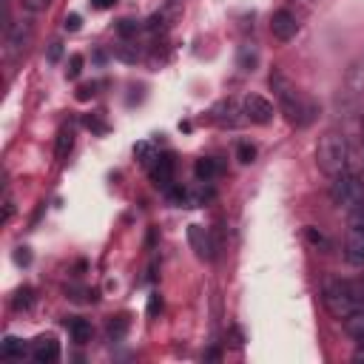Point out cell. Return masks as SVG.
Returning <instances> with one entry per match:
<instances>
[{"mask_svg":"<svg viewBox=\"0 0 364 364\" xmlns=\"http://www.w3.org/2000/svg\"><path fill=\"white\" fill-rule=\"evenodd\" d=\"M270 88L276 91V97H279V108L284 111V117H287L293 125H307V122L316 117V105L307 102V100L287 82L284 74L273 71V74H270Z\"/></svg>","mask_w":364,"mask_h":364,"instance_id":"6da1fadb","label":"cell"},{"mask_svg":"<svg viewBox=\"0 0 364 364\" xmlns=\"http://www.w3.org/2000/svg\"><path fill=\"white\" fill-rule=\"evenodd\" d=\"M347 162H350V145H347L344 134L324 131L318 136V145H316V165L327 176H338L347 171Z\"/></svg>","mask_w":364,"mask_h":364,"instance_id":"7a4b0ae2","label":"cell"},{"mask_svg":"<svg viewBox=\"0 0 364 364\" xmlns=\"http://www.w3.org/2000/svg\"><path fill=\"white\" fill-rule=\"evenodd\" d=\"M321 299H324V307L336 318H344L353 310L364 307V284H358V282H327L324 290H321Z\"/></svg>","mask_w":364,"mask_h":364,"instance_id":"3957f363","label":"cell"},{"mask_svg":"<svg viewBox=\"0 0 364 364\" xmlns=\"http://www.w3.org/2000/svg\"><path fill=\"white\" fill-rule=\"evenodd\" d=\"M330 202L336 205V208H355V205H361L364 202V182H361V176H355V173H338V176H333V182H330Z\"/></svg>","mask_w":364,"mask_h":364,"instance_id":"277c9868","label":"cell"},{"mask_svg":"<svg viewBox=\"0 0 364 364\" xmlns=\"http://www.w3.org/2000/svg\"><path fill=\"white\" fill-rule=\"evenodd\" d=\"M242 114H245V119L253 122V125H267V122L273 119L276 108H273V102H270L267 97L250 91V94L242 97Z\"/></svg>","mask_w":364,"mask_h":364,"instance_id":"5b68a950","label":"cell"},{"mask_svg":"<svg viewBox=\"0 0 364 364\" xmlns=\"http://www.w3.org/2000/svg\"><path fill=\"white\" fill-rule=\"evenodd\" d=\"M31 34H34V28H31V23L28 20H17V23H11V28L6 31V46H9V54H23L28 46H31Z\"/></svg>","mask_w":364,"mask_h":364,"instance_id":"8992f818","label":"cell"},{"mask_svg":"<svg viewBox=\"0 0 364 364\" xmlns=\"http://www.w3.org/2000/svg\"><path fill=\"white\" fill-rule=\"evenodd\" d=\"M270 31H273V37H276V40H282V43L293 40V37H296V31H299V20H296V14H293V11H287V9L273 11V17H270Z\"/></svg>","mask_w":364,"mask_h":364,"instance_id":"52a82bcc","label":"cell"},{"mask_svg":"<svg viewBox=\"0 0 364 364\" xmlns=\"http://www.w3.org/2000/svg\"><path fill=\"white\" fill-rule=\"evenodd\" d=\"M28 350H31V358L37 364H54L60 358V341L54 336H37Z\"/></svg>","mask_w":364,"mask_h":364,"instance_id":"ba28073f","label":"cell"},{"mask_svg":"<svg viewBox=\"0 0 364 364\" xmlns=\"http://www.w3.org/2000/svg\"><path fill=\"white\" fill-rule=\"evenodd\" d=\"M344 259L355 267L364 264V228H347L344 239Z\"/></svg>","mask_w":364,"mask_h":364,"instance_id":"9c48e42d","label":"cell"},{"mask_svg":"<svg viewBox=\"0 0 364 364\" xmlns=\"http://www.w3.org/2000/svg\"><path fill=\"white\" fill-rule=\"evenodd\" d=\"M151 179L156 188H165V191L171 188V182H173V156L171 154H156L154 168H151Z\"/></svg>","mask_w":364,"mask_h":364,"instance_id":"30bf717a","label":"cell"},{"mask_svg":"<svg viewBox=\"0 0 364 364\" xmlns=\"http://www.w3.org/2000/svg\"><path fill=\"white\" fill-rule=\"evenodd\" d=\"M188 239H191V245H193V250H196L199 259H213V245H210L205 228L191 225V228H188Z\"/></svg>","mask_w":364,"mask_h":364,"instance_id":"8fae6325","label":"cell"},{"mask_svg":"<svg viewBox=\"0 0 364 364\" xmlns=\"http://www.w3.org/2000/svg\"><path fill=\"white\" fill-rule=\"evenodd\" d=\"M65 327H68V336H71V341H77V344H85V341H91V321L88 318H80V316H71L68 321H65Z\"/></svg>","mask_w":364,"mask_h":364,"instance_id":"7c38bea8","label":"cell"},{"mask_svg":"<svg viewBox=\"0 0 364 364\" xmlns=\"http://www.w3.org/2000/svg\"><path fill=\"white\" fill-rule=\"evenodd\" d=\"M341 324H344V333H347L350 338H355L358 344L364 341V307H358V310H353L350 316H344Z\"/></svg>","mask_w":364,"mask_h":364,"instance_id":"4fadbf2b","label":"cell"},{"mask_svg":"<svg viewBox=\"0 0 364 364\" xmlns=\"http://www.w3.org/2000/svg\"><path fill=\"white\" fill-rule=\"evenodd\" d=\"M74 148V131L71 128H60L57 131V142H54V156L57 159H65Z\"/></svg>","mask_w":364,"mask_h":364,"instance_id":"5bb4252c","label":"cell"},{"mask_svg":"<svg viewBox=\"0 0 364 364\" xmlns=\"http://www.w3.org/2000/svg\"><path fill=\"white\" fill-rule=\"evenodd\" d=\"M193 173H196V179L199 182H210L216 173H219V165H216V159H196V165H193Z\"/></svg>","mask_w":364,"mask_h":364,"instance_id":"9a60e30c","label":"cell"},{"mask_svg":"<svg viewBox=\"0 0 364 364\" xmlns=\"http://www.w3.org/2000/svg\"><path fill=\"white\" fill-rule=\"evenodd\" d=\"M0 353H3V358H26V355H31V350H26V344L20 338H11V336L3 341Z\"/></svg>","mask_w":364,"mask_h":364,"instance_id":"2e32d148","label":"cell"},{"mask_svg":"<svg viewBox=\"0 0 364 364\" xmlns=\"http://www.w3.org/2000/svg\"><path fill=\"white\" fill-rule=\"evenodd\" d=\"M125 333H128V318H125V316H114V318L108 321V338H111V341H122Z\"/></svg>","mask_w":364,"mask_h":364,"instance_id":"e0dca14e","label":"cell"},{"mask_svg":"<svg viewBox=\"0 0 364 364\" xmlns=\"http://www.w3.org/2000/svg\"><path fill=\"white\" fill-rule=\"evenodd\" d=\"M31 301H34V293H31V287H23V290H17L14 293V310H28L31 307Z\"/></svg>","mask_w":364,"mask_h":364,"instance_id":"ac0fdd59","label":"cell"},{"mask_svg":"<svg viewBox=\"0 0 364 364\" xmlns=\"http://www.w3.org/2000/svg\"><path fill=\"white\" fill-rule=\"evenodd\" d=\"M117 31H119V37H122V40H128V37H134V34L139 31V23H136V20H131V17H122V20L117 23Z\"/></svg>","mask_w":364,"mask_h":364,"instance_id":"d6986e66","label":"cell"},{"mask_svg":"<svg viewBox=\"0 0 364 364\" xmlns=\"http://www.w3.org/2000/svg\"><path fill=\"white\" fill-rule=\"evenodd\" d=\"M307 239H310V245H313V247H318L321 253H327V250H330V242H327V236H324L321 230L307 228Z\"/></svg>","mask_w":364,"mask_h":364,"instance_id":"ffe728a7","label":"cell"},{"mask_svg":"<svg viewBox=\"0 0 364 364\" xmlns=\"http://www.w3.org/2000/svg\"><path fill=\"white\" fill-rule=\"evenodd\" d=\"M236 156H239L242 165H250V162L256 159V148H253L250 142H239V145H236Z\"/></svg>","mask_w":364,"mask_h":364,"instance_id":"44dd1931","label":"cell"},{"mask_svg":"<svg viewBox=\"0 0 364 364\" xmlns=\"http://www.w3.org/2000/svg\"><path fill=\"white\" fill-rule=\"evenodd\" d=\"M14 210H17V208H14V196H11V191L6 188V191H3V225H9V222H11Z\"/></svg>","mask_w":364,"mask_h":364,"instance_id":"7402d4cb","label":"cell"},{"mask_svg":"<svg viewBox=\"0 0 364 364\" xmlns=\"http://www.w3.org/2000/svg\"><path fill=\"white\" fill-rule=\"evenodd\" d=\"M80 74H82V54H71L68 68H65V77H68V80H77Z\"/></svg>","mask_w":364,"mask_h":364,"instance_id":"603a6c76","label":"cell"},{"mask_svg":"<svg viewBox=\"0 0 364 364\" xmlns=\"http://www.w3.org/2000/svg\"><path fill=\"white\" fill-rule=\"evenodd\" d=\"M347 228H364V202H361V205H355V208L350 210Z\"/></svg>","mask_w":364,"mask_h":364,"instance_id":"cb8c5ba5","label":"cell"},{"mask_svg":"<svg viewBox=\"0 0 364 364\" xmlns=\"http://www.w3.org/2000/svg\"><path fill=\"white\" fill-rule=\"evenodd\" d=\"M48 6H51V0H23V9H26V11H31V14L46 11Z\"/></svg>","mask_w":364,"mask_h":364,"instance_id":"d4e9b609","label":"cell"},{"mask_svg":"<svg viewBox=\"0 0 364 364\" xmlns=\"http://www.w3.org/2000/svg\"><path fill=\"white\" fill-rule=\"evenodd\" d=\"M80 26H82V17L80 14H65V20H63V28L65 31H80Z\"/></svg>","mask_w":364,"mask_h":364,"instance_id":"484cf974","label":"cell"},{"mask_svg":"<svg viewBox=\"0 0 364 364\" xmlns=\"http://www.w3.org/2000/svg\"><path fill=\"white\" fill-rule=\"evenodd\" d=\"M114 57H119V60H125V63H136V51H131L128 46H117V48H114Z\"/></svg>","mask_w":364,"mask_h":364,"instance_id":"4316f807","label":"cell"},{"mask_svg":"<svg viewBox=\"0 0 364 364\" xmlns=\"http://www.w3.org/2000/svg\"><path fill=\"white\" fill-rule=\"evenodd\" d=\"M162 310V299H159V293H151V299H148V316H156Z\"/></svg>","mask_w":364,"mask_h":364,"instance_id":"83f0119b","label":"cell"},{"mask_svg":"<svg viewBox=\"0 0 364 364\" xmlns=\"http://www.w3.org/2000/svg\"><path fill=\"white\" fill-rule=\"evenodd\" d=\"M14 262H17V264H28V262H31L28 247H17V250H14Z\"/></svg>","mask_w":364,"mask_h":364,"instance_id":"f1b7e54d","label":"cell"},{"mask_svg":"<svg viewBox=\"0 0 364 364\" xmlns=\"http://www.w3.org/2000/svg\"><path fill=\"white\" fill-rule=\"evenodd\" d=\"M60 54H63V43H51L48 46V63H57Z\"/></svg>","mask_w":364,"mask_h":364,"instance_id":"f546056e","label":"cell"},{"mask_svg":"<svg viewBox=\"0 0 364 364\" xmlns=\"http://www.w3.org/2000/svg\"><path fill=\"white\" fill-rule=\"evenodd\" d=\"M91 97H94V85H80V88H77V100L85 102V100H91Z\"/></svg>","mask_w":364,"mask_h":364,"instance_id":"4dcf8cb0","label":"cell"},{"mask_svg":"<svg viewBox=\"0 0 364 364\" xmlns=\"http://www.w3.org/2000/svg\"><path fill=\"white\" fill-rule=\"evenodd\" d=\"M114 3H117V0H91V6H94V9H111Z\"/></svg>","mask_w":364,"mask_h":364,"instance_id":"1f68e13d","label":"cell"},{"mask_svg":"<svg viewBox=\"0 0 364 364\" xmlns=\"http://www.w3.org/2000/svg\"><path fill=\"white\" fill-rule=\"evenodd\" d=\"M353 358H355V361H364V344H361V347L353 353Z\"/></svg>","mask_w":364,"mask_h":364,"instance_id":"d6a6232c","label":"cell"},{"mask_svg":"<svg viewBox=\"0 0 364 364\" xmlns=\"http://www.w3.org/2000/svg\"><path fill=\"white\" fill-rule=\"evenodd\" d=\"M361 131H364V114H361Z\"/></svg>","mask_w":364,"mask_h":364,"instance_id":"836d02e7","label":"cell"},{"mask_svg":"<svg viewBox=\"0 0 364 364\" xmlns=\"http://www.w3.org/2000/svg\"><path fill=\"white\" fill-rule=\"evenodd\" d=\"M361 344H364V341H361Z\"/></svg>","mask_w":364,"mask_h":364,"instance_id":"e575fe53","label":"cell"}]
</instances>
